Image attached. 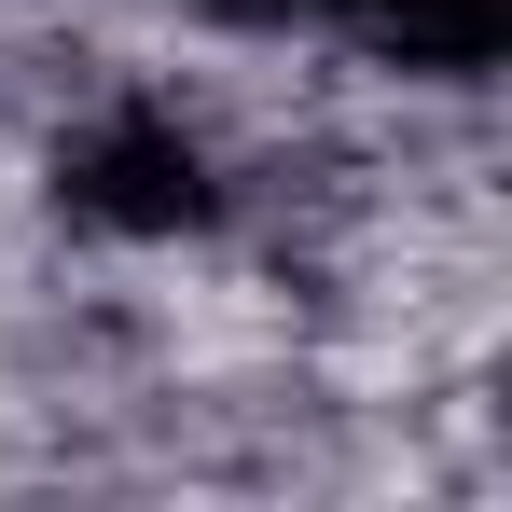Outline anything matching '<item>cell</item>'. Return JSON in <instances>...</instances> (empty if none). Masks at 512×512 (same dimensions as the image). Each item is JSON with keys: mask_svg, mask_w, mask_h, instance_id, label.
Returning <instances> with one entry per match:
<instances>
[{"mask_svg": "<svg viewBox=\"0 0 512 512\" xmlns=\"http://www.w3.org/2000/svg\"><path fill=\"white\" fill-rule=\"evenodd\" d=\"M42 180H56V222L97 250H194L236 222V153L208 139V111L180 84H97L56 125Z\"/></svg>", "mask_w": 512, "mask_h": 512, "instance_id": "1", "label": "cell"}, {"mask_svg": "<svg viewBox=\"0 0 512 512\" xmlns=\"http://www.w3.org/2000/svg\"><path fill=\"white\" fill-rule=\"evenodd\" d=\"M333 42L360 70H402V84H485L512 42V0H346Z\"/></svg>", "mask_w": 512, "mask_h": 512, "instance_id": "2", "label": "cell"}, {"mask_svg": "<svg viewBox=\"0 0 512 512\" xmlns=\"http://www.w3.org/2000/svg\"><path fill=\"white\" fill-rule=\"evenodd\" d=\"M180 14H208V28H236V42H333L346 0H180Z\"/></svg>", "mask_w": 512, "mask_h": 512, "instance_id": "3", "label": "cell"}]
</instances>
